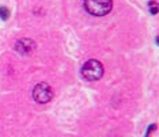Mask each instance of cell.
<instances>
[{
	"label": "cell",
	"instance_id": "obj_1",
	"mask_svg": "<svg viewBox=\"0 0 159 137\" xmlns=\"http://www.w3.org/2000/svg\"><path fill=\"white\" fill-rule=\"evenodd\" d=\"M86 10L95 16H105L111 11L113 2L111 0H84Z\"/></svg>",
	"mask_w": 159,
	"mask_h": 137
},
{
	"label": "cell",
	"instance_id": "obj_6",
	"mask_svg": "<svg viewBox=\"0 0 159 137\" xmlns=\"http://www.w3.org/2000/svg\"><path fill=\"white\" fill-rule=\"evenodd\" d=\"M150 10H151V12H152L154 15H157L158 14V3L157 2H151L150 3Z\"/></svg>",
	"mask_w": 159,
	"mask_h": 137
},
{
	"label": "cell",
	"instance_id": "obj_4",
	"mask_svg": "<svg viewBox=\"0 0 159 137\" xmlns=\"http://www.w3.org/2000/svg\"><path fill=\"white\" fill-rule=\"evenodd\" d=\"M15 49H16L18 53H20V55L29 56L35 50V42L31 41V39H29V38H22L16 42Z\"/></svg>",
	"mask_w": 159,
	"mask_h": 137
},
{
	"label": "cell",
	"instance_id": "obj_2",
	"mask_svg": "<svg viewBox=\"0 0 159 137\" xmlns=\"http://www.w3.org/2000/svg\"><path fill=\"white\" fill-rule=\"evenodd\" d=\"M82 76L89 82L99 80L103 75V67L98 60H89L82 67Z\"/></svg>",
	"mask_w": 159,
	"mask_h": 137
},
{
	"label": "cell",
	"instance_id": "obj_5",
	"mask_svg": "<svg viewBox=\"0 0 159 137\" xmlns=\"http://www.w3.org/2000/svg\"><path fill=\"white\" fill-rule=\"evenodd\" d=\"M8 15H10L8 10H7L6 7H2V8H0V18H2V19H7Z\"/></svg>",
	"mask_w": 159,
	"mask_h": 137
},
{
	"label": "cell",
	"instance_id": "obj_3",
	"mask_svg": "<svg viewBox=\"0 0 159 137\" xmlns=\"http://www.w3.org/2000/svg\"><path fill=\"white\" fill-rule=\"evenodd\" d=\"M33 98L37 103H48L53 98V90L48 83H38L33 90Z\"/></svg>",
	"mask_w": 159,
	"mask_h": 137
}]
</instances>
